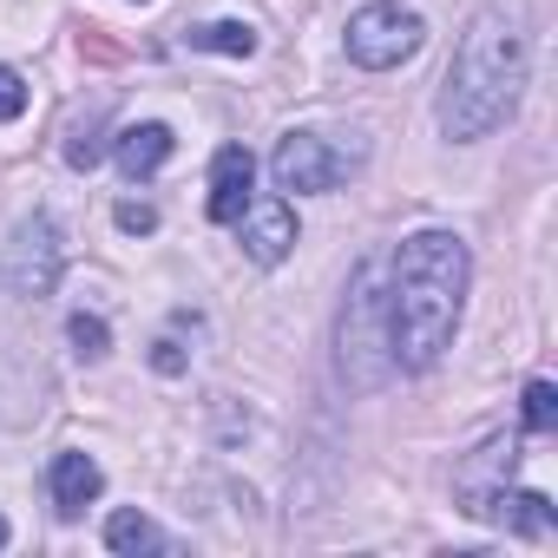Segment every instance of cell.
<instances>
[{
	"label": "cell",
	"mask_w": 558,
	"mask_h": 558,
	"mask_svg": "<svg viewBox=\"0 0 558 558\" xmlns=\"http://www.w3.org/2000/svg\"><path fill=\"white\" fill-rule=\"evenodd\" d=\"M151 368H158V375H178V368H184V355H178L171 342H158V355H151Z\"/></svg>",
	"instance_id": "19"
},
{
	"label": "cell",
	"mask_w": 558,
	"mask_h": 558,
	"mask_svg": "<svg viewBox=\"0 0 558 558\" xmlns=\"http://www.w3.org/2000/svg\"><path fill=\"white\" fill-rule=\"evenodd\" d=\"M480 519H493V525H506V532H525V538H545V532L558 525V512H551L545 493H506V486L486 493Z\"/></svg>",
	"instance_id": "11"
},
{
	"label": "cell",
	"mask_w": 558,
	"mask_h": 558,
	"mask_svg": "<svg viewBox=\"0 0 558 558\" xmlns=\"http://www.w3.org/2000/svg\"><path fill=\"white\" fill-rule=\"evenodd\" d=\"M466 276H473V263H466V243L453 230H414L395 250V276H388V296H381L395 368L421 375L453 349V329L466 310Z\"/></svg>",
	"instance_id": "1"
},
{
	"label": "cell",
	"mask_w": 558,
	"mask_h": 558,
	"mask_svg": "<svg viewBox=\"0 0 558 558\" xmlns=\"http://www.w3.org/2000/svg\"><path fill=\"white\" fill-rule=\"evenodd\" d=\"M388 355V316H381V296H375V269L355 276V296H349V316H342V362H362V355Z\"/></svg>",
	"instance_id": "7"
},
{
	"label": "cell",
	"mask_w": 558,
	"mask_h": 558,
	"mask_svg": "<svg viewBox=\"0 0 558 558\" xmlns=\"http://www.w3.org/2000/svg\"><path fill=\"white\" fill-rule=\"evenodd\" d=\"M250 184H256V158L243 145H223L210 158V223H236L250 204Z\"/></svg>",
	"instance_id": "8"
},
{
	"label": "cell",
	"mask_w": 558,
	"mask_h": 558,
	"mask_svg": "<svg viewBox=\"0 0 558 558\" xmlns=\"http://www.w3.org/2000/svg\"><path fill=\"white\" fill-rule=\"evenodd\" d=\"M171 125H158V119H145V125H125L119 138H112V158H119V171L138 184V178H151L165 158H171Z\"/></svg>",
	"instance_id": "10"
},
{
	"label": "cell",
	"mask_w": 558,
	"mask_h": 558,
	"mask_svg": "<svg viewBox=\"0 0 558 558\" xmlns=\"http://www.w3.org/2000/svg\"><path fill=\"white\" fill-rule=\"evenodd\" d=\"M532 73V21L519 0H486L466 21L453 66L440 80V132L447 138H486L499 119H512Z\"/></svg>",
	"instance_id": "2"
},
{
	"label": "cell",
	"mask_w": 558,
	"mask_h": 558,
	"mask_svg": "<svg viewBox=\"0 0 558 558\" xmlns=\"http://www.w3.org/2000/svg\"><path fill=\"white\" fill-rule=\"evenodd\" d=\"M525 427L532 434H551L558 427V388L551 381H525Z\"/></svg>",
	"instance_id": "15"
},
{
	"label": "cell",
	"mask_w": 558,
	"mask_h": 558,
	"mask_svg": "<svg viewBox=\"0 0 558 558\" xmlns=\"http://www.w3.org/2000/svg\"><path fill=\"white\" fill-rule=\"evenodd\" d=\"M421 40H427L421 14L395 8V0H375V8L349 14V34H342L349 60H355V66H368V73H395L401 60H414V53H421Z\"/></svg>",
	"instance_id": "3"
},
{
	"label": "cell",
	"mask_w": 558,
	"mask_h": 558,
	"mask_svg": "<svg viewBox=\"0 0 558 558\" xmlns=\"http://www.w3.org/2000/svg\"><path fill=\"white\" fill-rule=\"evenodd\" d=\"M112 217H119V230H125V236H145V230H158V210H151V204H119Z\"/></svg>",
	"instance_id": "18"
},
{
	"label": "cell",
	"mask_w": 558,
	"mask_h": 558,
	"mask_svg": "<svg viewBox=\"0 0 558 558\" xmlns=\"http://www.w3.org/2000/svg\"><path fill=\"white\" fill-rule=\"evenodd\" d=\"M0 545H8V519H0Z\"/></svg>",
	"instance_id": "20"
},
{
	"label": "cell",
	"mask_w": 558,
	"mask_h": 558,
	"mask_svg": "<svg viewBox=\"0 0 558 558\" xmlns=\"http://www.w3.org/2000/svg\"><path fill=\"white\" fill-rule=\"evenodd\" d=\"M66 336H73V349H80L86 362H99V355L112 349V329H106L99 316H73V323H66Z\"/></svg>",
	"instance_id": "16"
},
{
	"label": "cell",
	"mask_w": 558,
	"mask_h": 558,
	"mask_svg": "<svg viewBox=\"0 0 558 558\" xmlns=\"http://www.w3.org/2000/svg\"><path fill=\"white\" fill-rule=\"evenodd\" d=\"M236 230H243V250H250V263L276 269V263H283V256L296 250V204H283V197H263V204H243Z\"/></svg>",
	"instance_id": "5"
},
{
	"label": "cell",
	"mask_w": 558,
	"mask_h": 558,
	"mask_svg": "<svg viewBox=\"0 0 558 558\" xmlns=\"http://www.w3.org/2000/svg\"><path fill=\"white\" fill-rule=\"evenodd\" d=\"M512 460H519V447H512V440H486V447L460 466V499H466V512H480V506H486V493H499V486H506Z\"/></svg>",
	"instance_id": "12"
},
{
	"label": "cell",
	"mask_w": 558,
	"mask_h": 558,
	"mask_svg": "<svg viewBox=\"0 0 558 558\" xmlns=\"http://www.w3.org/2000/svg\"><path fill=\"white\" fill-rule=\"evenodd\" d=\"M8 276H14L21 296H47L53 290V276H60V230H53V217H34L21 230V250H14Z\"/></svg>",
	"instance_id": "6"
},
{
	"label": "cell",
	"mask_w": 558,
	"mask_h": 558,
	"mask_svg": "<svg viewBox=\"0 0 558 558\" xmlns=\"http://www.w3.org/2000/svg\"><path fill=\"white\" fill-rule=\"evenodd\" d=\"M184 40L204 47V53H230V60H250V53H256V34H250L243 21H210V27H191Z\"/></svg>",
	"instance_id": "14"
},
{
	"label": "cell",
	"mask_w": 558,
	"mask_h": 558,
	"mask_svg": "<svg viewBox=\"0 0 558 558\" xmlns=\"http://www.w3.org/2000/svg\"><path fill=\"white\" fill-rule=\"evenodd\" d=\"M47 486H53V512H60V519H80V512L106 493V473H99L93 453H53Z\"/></svg>",
	"instance_id": "9"
},
{
	"label": "cell",
	"mask_w": 558,
	"mask_h": 558,
	"mask_svg": "<svg viewBox=\"0 0 558 558\" xmlns=\"http://www.w3.org/2000/svg\"><path fill=\"white\" fill-rule=\"evenodd\" d=\"M106 545H112V551H132V558H138V551H165L171 538H165V532H158V525H151L145 512H132V506H125V512H112V519H106Z\"/></svg>",
	"instance_id": "13"
},
{
	"label": "cell",
	"mask_w": 558,
	"mask_h": 558,
	"mask_svg": "<svg viewBox=\"0 0 558 558\" xmlns=\"http://www.w3.org/2000/svg\"><path fill=\"white\" fill-rule=\"evenodd\" d=\"M269 171H276V191H296V197H316V191H336L342 184V171H349V158L323 138V132H290L283 145H276V158H269Z\"/></svg>",
	"instance_id": "4"
},
{
	"label": "cell",
	"mask_w": 558,
	"mask_h": 558,
	"mask_svg": "<svg viewBox=\"0 0 558 558\" xmlns=\"http://www.w3.org/2000/svg\"><path fill=\"white\" fill-rule=\"evenodd\" d=\"M21 112H27V80H21L14 66H0V125L21 119Z\"/></svg>",
	"instance_id": "17"
}]
</instances>
